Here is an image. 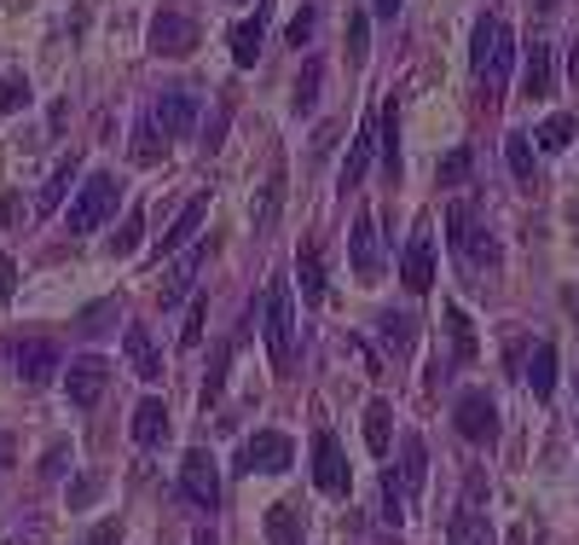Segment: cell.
Listing matches in <instances>:
<instances>
[{
  "label": "cell",
  "mask_w": 579,
  "mask_h": 545,
  "mask_svg": "<svg viewBox=\"0 0 579 545\" xmlns=\"http://www.w3.org/2000/svg\"><path fill=\"white\" fill-rule=\"evenodd\" d=\"M469 58H475V76H481V93L487 99H499L504 88H510V65H515V42H510V30H504V18H481L475 24V47H469Z\"/></svg>",
  "instance_id": "6da1fadb"
},
{
  "label": "cell",
  "mask_w": 579,
  "mask_h": 545,
  "mask_svg": "<svg viewBox=\"0 0 579 545\" xmlns=\"http://www.w3.org/2000/svg\"><path fill=\"white\" fill-rule=\"evenodd\" d=\"M446 238H452V250H458V261L469 268L475 285L499 273V261H504V256H499V238H492V232H487V227H481V220H475L464 204L446 215Z\"/></svg>",
  "instance_id": "7a4b0ae2"
},
{
  "label": "cell",
  "mask_w": 579,
  "mask_h": 545,
  "mask_svg": "<svg viewBox=\"0 0 579 545\" xmlns=\"http://www.w3.org/2000/svg\"><path fill=\"white\" fill-rule=\"evenodd\" d=\"M116 204H122V180H116L111 169L88 174V180H81V192H76V204H70V232H76V238L99 232V227L116 215Z\"/></svg>",
  "instance_id": "3957f363"
},
{
  "label": "cell",
  "mask_w": 579,
  "mask_h": 545,
  "mask_svg": "<svg viewBox=\"0 0 579 545\" xmlns=\"http://www.w3.org/2000/svg\"><path fill=\"white\" fill-rule=\"evenodd\" d=\"M261 331H266V354H273V366H284V360H290V342H296V291H290L284 273L273 279V285H266Z\"/></svg>",
  "instance_id": "277c9868"
},
{
  "label": "cell",
  "mask_w": 579,
  "mask_h": 545,
  "mask_svg": "<svg viewBox=\"0 0 579 545\" xmlns=\"http://www.w3.org/2000/svg\"><path fill=\"white\" fill-rule=\"evenodd\" d=\"M7 360H12V372L24 377L30 389L53 383V377H58V366H65V354H58V342H53V337H12Z\"/></svg>",
  "instance_id": "5b68a950"
},
{
  "label": "cell",
  "mask_w": 579,
  "mask_h": 545,
  "mask_svg": "<svg viewBox=\"0 0 579 545\" xmlns=\"http://www.w3.org/2000/svg\"><path fill=\"white\" fill-rule=\"evenodd\" d=\"M290 458H296V447H290V435H279V430H256L250 441L238 447V458H232V470L238 476H279V470H290Z\"/></svg>",
  "instance_id": "8992f818"
},
{
  "label": "cell",
  "mask_w": 579,
  "mask_h": 545,
  "mask_svg": "<svg viewBox=\"0 0 579 545\" xmlns=\"http://www.w3.org/2000/svg\"><path fill=\"white\" fill-rule=\"evenodd\" d=\"M105 383H111V360L105 354H76L65 366V395H70L76 412H93L99 395H105Z\"/></svg>",
  "instance_id": "52a82bcc"
},
{
  "label": "cell",
  "mask_w": 579,
  "mask_h": 545,
  "mask_svg": "<svg viewBox=\"0 0 579 545\" xmlns=\"http://www.w3.org/2000/svg\"><path fill=\"white\" fill-rule=\"evenodd\" d=\"M452 423H458V435L469 441V447H487V441L499 435V400H492L487 389H464Z\"/></svg>",
  "instance_id": "ba28073f"
},
{
  "label": "cell",
  "mask_w": 579,
  "mask_h": 545,
  "mask_svg": "<svg viewBox=\"0 0 579 545\" xmlns=\"http://www.w3.org/2000/svg\"><path fill=\"white\" fill-rule=\"evenodd\" d=\"M348 256H354V279L360 285H377L383 279V232H377V215H360L348 227Z\"/></svg>",
  "instance_id": "9c48e42d"
},
{
  "label": "cell",
  "mask_w": 579,
  "mask_h": 545,
  "mask_svg": "<svg viewBox=\"0 0 579 545\" xmlns=\"http://www.w3.org/2000/svg\"><path fill=\"white\" fill-rule=\"evenodd\" d=\"M197 47V18L192 12H157L151 18V53L157 58H192Z\"/></svg>",
  "instance_id": "30bf717a"
},
{
  "label": "cell",
  "mask_w": 579,
  "mask_h": 545,
  "mask_svg": "<svg viewBox=\"0 0 579 545\" xmlns=\"http://www.w3.org/2000/svg\"><path fill=\"white\" fill-rule=\"evenodd\" d=\"M314 481H319V493H330V499H342L348 488H354V476H348V458H342V441L330 435V430L314 435Z\"/></svg>",
  "instance_id": "8fae6325"
},
{
  "label": "cell",
  "mask_w": 579,
  "mask_h": 545,
  "mask_svg": "<svg viewBox=\"0 0 579 545\" xmlns=\"http://www.w3.org/2000/svg\"><path fill=\"white\" fill-rule=\"evenodd\" d=\"M180 493L192 499V504H203V511H215V504H220V470H215V458L203 453V447L185 453V464H180Z\"/></svg>",
  "instance_id": "7c38bea8"
},
{
  "label": "cell",
  "mask_w": 579,
  "mask_h": 545,
  "mask_svg": "<svg viewBox=\"0 0 579 545\" xmlns=\"http://www.w3.org/2000/svg\"><path fill=\"white\" fill-rule=\"evenodd\" d=\"M151 123H157L162 139H169V134H192V123H197V99L185 93V88L157 93V99H151Z\"/></svg>",
  "instance_id": "4fadbf2b"
},
{
  "label": "cell",
  "mask_w": 579,
  "mask_h": 545,
  "mask_svg": "<svg viewBox=\"0 0 579 545\" xmlns=\"http://www.w3.org/2000/svg\"><path fill=\"white\" fill-rule=\"evenodd\" d=\"M203 268H209V245H197V250H185L180 261H174V268H169V279H162V308H180V302H185V291H192L197 285V273Z\"/></svg>",
  "instance_id": "5bb4252c"
},
{
  "label": "cell",
  "mask_w": 579,
  "mask_h": 545,
  "mask_svg": "<svg viewBox=\"0 0 579 545\" xmlns=\"http://www.w3.org/2000/svg\"><path fill=\"white\" fill-rule=\"evenodd\" d=\"M400 279H406V291H411V296L434 291V238H429V232H411L406 261H400Z\"/></svg>",
  "instance_id": "9a60e30c"
},
{
  "label": "cell",
  "mask_w": 579,
  "mask_h": 545,
  "mask_svg": "<svg viewBox=\"0 0 579 545\" xmlns=\"http://www.w3.org/2000/svg\"><path fill=\"white\" fill-rule=\"evenodd\" d=\"M556 88V58H550V42L545 35H533L527 42V58H522V93L527 99H545Z\"/></svg>",
  "instance_id": "2e32d148"
},
{
  "label": "cell",
  "mask_w": 579,
  "mask_h": 545,
  "mask_svg": "<svg viewBox=\"0 0 579 545\" xmlns=\"http://www.w3.org/2000/svg\"><path fill=\"white\" fill-rule=\"evenodd\" d=\"M122 354H128L134 377H145V383H157V377H162V354H157V342H151V331H145L139 319H134L128 331H122Z\"/></svg>",
  "instance_id": "e0dca14e"
},
{
  "label": "cell",
  "mask_w": 579,
  "mask_h": 545,
  "mask_svg": "<svg viewBox=\"0 0 579 545\" xmlns=\"http://www.w3.org/2000/svg\"><path fill=\"white\" fill-rule=\"evenodd\" d=\"M395 476H400L406 499L423 493V481H429V447H423V435H400V464H395Z\"/></svg>",
  "instance_id": "ac0fdd59"
},
{
  "label": "cell",
  "mask_w": 579,
  "mask_h": 545,
  "mask_svg": "<svg viewBox=\"0 0 579 545\" xmlns=\"http://www.w3.org/2000/svg\"><path fill=\"white\" fill-rule=\"evenodd\" d=\"M446 545H499V534H492V522L481 504H458V516H452V529H446Z\"/></svg>",
  "instance_id": "d6986e66"
},
{
  "label": "cell",
  "mask_w": 579,
  "mask_h": 545,
  "mask_svg": "<svg viewBox=\"0 0 579 545\" xmlns=\"http://www.w3.org/2000/svg\"><path fill=\"white\" fill-rule=\"evenodd\" d=\"M134 441L139 447H162V441H169V407H162L157 395H145L134 407Z\"/></svg>",
  "instance_id": "ffe728a7"
},
{
  "label": "cell",
  "mask_w": 579,
  "mask_h": 545,
  "mask_svg": "<svg viewBox=\"0 0 579 545\" xmlns=\"http://www.w3.org/2000/svg\"><path fill=\"white\" fill-rule=\"evenodd\" d=\"M371 151H377V111L360 123V134H354V146H348V163H342V186H360L365 180V169H371Z\"/></svg>",
  "instance_id": "44dd1931"
},
{
  "label": "cell",
  "mask_w": 579,
  "mask_h": 545,
  "mask_svg": "<svg viewBox=\"0 0 579 545\" xmlns=\"http://www.w3.org/2000/svg\"><path fill=\"white\" fill-rule=\"evenodd\" d=\"M203 220H209V192H197V197H192V204H185V209L174 215V227H169V232H162V250H180V245H192V238H197V227H203Z\"/></svg>",
  "instance_id": "7402d4cb"
},
{
  "label": "cell",
  "mask_w": 579,
  "mask_h": 545,
  "mask_svg": "<svg viewBox=\"0 0 579 545\" xmlns=\"http://www.w3.org/2000/svg\"><path fill=\"white\" fill-rule=\"evenodd\" d=\"M261 12H266V7H256V18H243V24L232 30V65H238V70H250L256 58H261V42H266V24H261Z\"/></svg>",
  "instance_id": "603a6c76"
},
{
  "label": "cell",
  "mask_w": 579,
  "mask_h": 545,
  "mask_svg": "<svg viewBox=\"0 0 579 545\" xmlns=\"http://www.w3.org/2000/svg\"><path fill=\"white\" fill-rule=\"evenodd\" d=\"M296 273H302V302H307V308H319V302H325V256H319V245L296 250Z\"/></svg>",
  "instance_id": "cb8c5ba5"
},
{
  "label": "cell",
  "mask_w": 579,
  "mask_h": 545,
  "mask_svg": "<svg viewBox=\"0 0 579 545\" xmlns=\"http://www.w3.org/2000/svg\"><path fill=\"white\" fill-rule=\"evenodd\" d=\"M76 169H81V157L70 151V157H58V163H53V174H47V186H41V215H53L58 204H65V192H70V180H76Z\"/></svg>",
  "instance_id": "d4e9b609"
},
{
  "label": "cell",
  "mask_w": 579,
  "mask_h": 545,
  "mask_svg": "<svg viewBox=\"0 0 579 545\" xmlns=\"http://www.w3.org/2000/svg\"><path fill=\"white\" fill-rule=\"evenodd\" d=\"M377 139H383L388 174H400V111H395V99H383V105H377Z\"/></svg>",
  "instance_id": "484cf974"
},
{
  "label": "cell",
  "mask_w": 579,
  "mask_h": 545,
  "mask_svg": "<svg viewBox=\"0 0 579 545\" xmlns=\"http://www.w3.org/2000/svg\"><path fill=\"white\" fill-rule=\"evenodd\" d=\"M377 331H383V342H388V354H411V342H418V319L411 314H377Z\"/></svg>",
  "instance_id": "4316f807"
},
{
  "label": "cell",
  "mask_w": 579,
  "mask_h": 545,
  "mask_svg": "<svg viewBox=\"0 0 579 545\" xmlns=\"http://www.w3.org/2000/svg\"><path fill=\"white\" fill-rule=\"evenodd\" d=\"M388 430H395V407L377 395L365 407V441H371V453H377V458H388Z\"/></svg>",
  "instance_id": "83f0119b"
},
{
  "label": "cell",
  "mask_w": 579,
  "mask_h": 545,
  "mask_svg": "<svg viewBox=\"0 0 579 545\" xmlns=\"http://www.w3.org/2000/svg\"><path fill=\"white\" fill-rule=\"evenodd\" d=\"M527 389L540 400H550V389H556V349H550V342H540L533 360H527Z\"/></svg>",
  "instance_id": "f1b7e54d"
},
{
  "label": "cell",
  "mask_w": 579,
  "mask_h": 545,
  "mask_svg": "<svg viewBox=\"0 0 579 545\" xmlns=\"http://www.w3.org/2000/svg\"><path fill=\"white\" fill-rule=\"evenodd\" d=\"M266 540L273 545H302V511L296 504H273V511H266Z\"/></svg>",
  "instance_id": "f546056e"
},
{
  "label": "cell",
  "mask_w": 579,
  "mask_h": 545,
  "mask_svg": "<svg viewBox=\"0 0 579 545\" xmlns=\"http://www.w3.org/2000/svg\"><path fill=\"white\" fill-rule=\"evenodd\" d=\"M319 82H325V58H307L302 82H296V116H307V111L319 105Z\"/></svg>",
  "instance_id": "4dcf8cb0"
},
{
  "label": "cell",
  "mask_w": 579,
  "mask_h": 545,
  "mask_svg": "<svg viewBox=\"0 0 579 545\" xmlns=\"http://www.w3.org/2000/svg\"><path fill=\"white\" fill-rule=\"evenodd\" d=\"M504 163H510V174L522 180V186H533V139L527 134H510L504 139Z\"/></svg>",
  "instance_id": "1f68e13d"
},
{
  "label": "cell",
  "mask_w": 579,
  "mask_h": 545,
  "mask_svg": "<svg viewBox=\"0 0 579 545\" xmlns=\"http://www.w3.org/2000/svg\"><path fill=\"white\" fill-rule=\"evenodd\" d=\"M279 204H284V174H273V180H266V186H261V197H256V232H266V227H273V220H279Z\"/></svg>",
  "instance_id": "d6a6232c"
},
{
  "label": "cell",
  "mask_w": 579,
  "mask_h": 545,
  "mask_svg": "<svg viewBox=\"0 0 579 545\" xmlns=\"http://www.w3.org/2000/svg\"><path fill=\"white\" fill-rule=\"evenodd\" d=\"M446 331H452V342H458V360H464V366H469V360H475V331H469V314L458 308V302H446Z\"/></svg>",
  "instance_id": "836d02e7"
},
{
  "label": "cell",
  "mask_w": 579,
  "mask_h": 545,
  "mask_svg": "<svg viewBox=\"0 0 579 545\" xmlns=\"http://www.w3.org/2000/svg\"><path fill=\"white\" fill-rule=\"evenodd\" d=\"M226 366H232V342H220L215 349V366H209V377H203V412L220 400V383H226Z\"/></svg>",
  "instance_id": "e575fe53"
},
{
  "label": "cell",
  "mask_w": 579,
  "mask_h": 545,
  "mask_svg": "<svg viewBox=\"0 0 579 545\" xmlns=\"http://www.w3.org/2000/svg\"><path fill=\"white\" fill-rule=\"evenodd\" d=\"M574 146V116H550L540 123V151H568Z\"/></svg>",
  "instance_id": "d590c367"
},
{
  "label": "cell",
  "mask_w": 579,
  "mask_h": 545,
  "mask_svg": "<svg viewBox=\"0 0 579 545\" xmlns=\"http://www.w3.org/2000/svg\"><path fill=\"white\" fill-rule=\"evenodd\" d=\"M24 105H30V82H24V76H0V116H12Z\"/></svg>",
  "instance_id": "8d00e7d4"
},
{
  "label": "cell",
  "mask_w": 579,
  "mask_h": 545,
  "mask_svg": "<svg viewBox=\"0 0 579 545\" xmlns=\"http://www.w3.org/2000/svg\"><path fill=\"white\" fill-rule=\"evenodd\" d=\"M469 169H475V157H469L464 146H458V151H446V157H441V186H464Z\"/></svg>",
  "instance_id": "74e56055"
},
{
  "label": "cell",
  "mask_w": 579,
  "mask_h": 545,
  "mask_svg": "<svg viewBox=\"0 0 579 545\" xmlns=\"http://www.w3.org/2000/svg\"><path fill=\"white\" fill-rule=\"evenodd\" d=\"M162 146H169V139H157V123L145 116V123H139V139H134V157H139V163H157Z\"/></svg>",
  "instance_id": "f35d334b"
},
{
  "label": "cell",
  "mask_w": 579,
  "mask_h": 545,
  "mask_svg": "<svg viewBox=\"0 0 579 545\" xmlns=\"http://www.w3.org/2000/svg\"><path fill=\"white\" fill-rule=\"evenodd\" d=\"M203 319H209V296H192V319H185V331H180V349H197L203 342Z\"/></svg>",
  "instance_id": "ab89813d"
},
{
  "label": "cell",
  "mask_w": 579,
  "mask_h": 545,
  "mask_svg": "<svg viewBox=\"0 0 579 545\" xmlns=\"http://www.w3.org/2000/svg\"><path fill=\"white\" fill-rule=\"evenodd\" d=\"M139 232H145V215L134 209L128 220H122V232L111 238V256H134V245H139Z\"/></svg>",
  "instance_id": "60d3db41"
},
{
  "label": "cell",
  "mask_w": 579,
  "mask_h": 545,
  "mask_svg": "<svg viewBox=\"0 0 579 545\" xmlns=\"http://www.w3.org/2000/svg\"><path fill=\"white\" fill-rule=\"evenodd\" d=\"M314 24H319V12H314V7H302L296 18H290V47H296V53L307 47V35H314Z\"/></svg>",
  "instance_id": "b9f144b4"
},
{
  "label": "cell",
  "mask_w": 579,
  "mask_h": 545,
  "mask_svg": "<svg viewBox=\"0 0 579 545\" xmlns=\"http://www.w3.org/2000/svg\"><path fill=\"white\" fill-rule=\"evenodd\" d=\"M99 488H105L99 476H76V481H70V504H88V499H99Z\"/></svg>",
  "instance_id": "7bdbcfd3"
},
{
  "label": "cell",
  "mask_w": 579,
  "mask_h": 545,
  "mask_svg": "<svg viewBox=\"0 0 579 545\" xmlns=\"http://www.w3.org/2000/svg\"><path fill=\"white\" fill-rule=\"evenodd\" d=\"M18 291V268H12V256H0V302H12Z\"/></svg>",
  "instance_id": "ee69618b"
},
{
  "label": "cell",
  "mask_w": 579,
  "mask_h": 545,
  "mask_svg": "<svg viewBox=\"0 0 579 545\" xmlns=\"http://www.w3.org/2000/svg\"><path fill=\"white\" fill-rule=\"evenodd\" d=\"M81 545H122V529H116V522H99V529L81 540Z\"/></svg>",
  "instance_id": "f6af8a7d"
},
{
  "label": "cell",
  "mask_w": 579,
  "mask_h": 545,
  "mask_svg": "<svg viewBox=\"0 0 579 545\" xmlns=\"http://www.w3.org/2000/svg\"><path fill=\"white\" fill-rule=\"evenodd\" d=\"M348 53L365 58V18H348Z\"/></svg>",
  "instance_id": "bcb514c9"
},
{
  "label": "cell",
  "mask_w": 579,
  "mask_h": 545,
  "mask_svg": "<svg viewBox=\"0 0 579 545\" xmlns=\"http://www.w3.org/2000/svg\"><path fill=\"white\" fill-rule=\"evenodd\" d=\"M12 458H18V441H12V430H0V476L12 470Z\"/></svg>",
  "instance_id": "7dc6e473"
},
{
  "label": "cell",
  "mask_w": 579,
  "mask_h": 545,
  "mask_svg": "<svg viewBox=\"0 0 579 545\" xmlns=\"http://www.w3.org/2000/svg\"><path fill=\"white\" fill-rule=\"evenodd\" d=\"M65 458H70V447H65V441H58V447L47 453V476H58V470H65Z\"/></svg>",
  "instance_id": "c3c4849f"
},
{
  "label": "cell",
  "mask_w": 579,
  "mask_h": 545,
  "mask_svg": "<svg viewBox=\"0 0 579 545\" xmlns=\"http://www.w3.org/2000/svg\"><path fill=\"white\" fill-rule=\"evenodd\" d=\"M7 220H12V227L24 220V197H18V192H7Z\"/></svg>",
  "instance_id": "681fc988"
},
{
  "label": "cell",
  "mask_w": 579,
  "mask_h": 545,
  "mask_svg": "<svg viewBox=\"0 0 579 545\" xmlns=\"http://www.w3.org/2000/svg\"><path fill=\"white\" fill-rule=\"evenodd\" d=\"M371 7H377V18H400L406 0H371Z\"/></svg>",
  "instance_id": "f907efd6"
},
{
  "label": "cell",
  "mask_w": 579,
  "mask_h": 545,
  "mask_svg": "<svg viewBox=\"0 0 579 545\" xmlns=\"http://www.w3.org/2000/svg\"><path fill=\"white\" fill-rule=\"evenodd\" d=\"M568 70H574V82H579V42H574V58H568Z\"/></svg>",
  "instance_id": "816d5d0a"
},
{
  "label": "cell",
  "mask_w": 579,
  "mask_h": 545,
  "mask_svg": "<svg viewBox=\"0 0 579 545\" xmlns=\"http://www.w3.org/2000/svg\"><path fill=\"white\" fill-rule=\"evenodd\" d=\"M192 545H215V534H197V540H192Z\"/></svg>",
  "instance_id": "f5cc1de1"
},
{
  "label": "cell",
  "mask_w": 579,
  "mask_h": 545,
  "mask_svg": "<svg viewBox=\"0 0 579 545\" xmlns=\"http://www.w3.org/2000/svg\"><path fill=\"white\" fill-rule=\"evenodd\" d=\"M550 7H556V0H540V12H550Z\"/></svg>",
  "instance_id": "db71d44e"
},
{
  "label": "cell",
  "mask_w": 579,
  "mask_h": 545,
  "mask_svg": "<svg viewBox=\"0 0 579 545\" xmlns=\"http://www.w3.org/2000/svg\"><path fill=\"white\" fill-rule=\"evenodd\" d=\"M354 545H360V540H354Z\"/></svg>",
  "instance_id": "11a10c76"
}]
</instances>
